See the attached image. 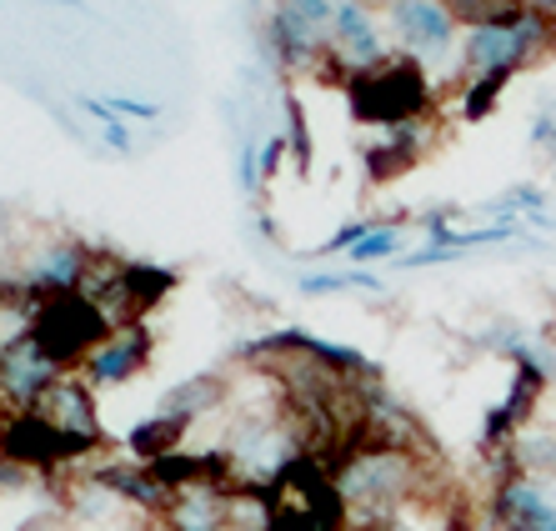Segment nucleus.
Instances as JSON below:
<instances>
[{"mask_svg": "<svg viewBox=\"0 0 556 531\" xmlns=\"http://www.w3.org/2000/svg\"><path fill=\"white\" fill-rule=\"evenodd\" d=\"M331 481L341 492L351 527H387L402 506H412L416 496H431V462L416 446H396V441H351L337 456Z\"/></svg>", "mask_w": 556, "mask_h": 531, "instance_id": "f257e3e1", "label": "nucleus"}, {"mask_svg": "<svg viewBox=\"0 0 556 531\" xmlns=\"http://www.w3.org/2000/svg\"><path fill=\"white\" fill-rule=\"evenodd\" d=\"M346 86H351V111L366 126H381V130L412 126V121L427 116V105H431V80L416 55H387L371 71L346 76Z\"/></svg>", "mask_w": 556, "mask_h": 531, "instance_id": "f03ea898", "label": "nucleus"}, {"mask_svg": "<svg viewBox=\"0 0 556 531\" xmlns=\"http://www.w3.org/2000/svg\"><path fill=\"white\" fill-rule=\"evenodd\" d=\"M116 326L105 321L101 312H96L91 301L80 296V291H65V296H40L36 301V346L51 356L61 371H71V366H86V356H91L96 346H101L105 337H111Z\"/></svg>", "mask_w": 556, "mask_h": 531, "instance_id": "7ed1b4c3", "label": "nucleus"}, {"mask_svg": "<svg viewBox=\"0 0 556 531\" xmlns=\"http://www.w3.org/2000/svg\"><path fill=\"white\" fill-rule=\"evenodd\" d=\"M30 412L46 421V427H55L71 446H80V452L91 456L105 446V431H101V412H96V391L80 381V376L65 371L61 381H55L46 396H40Z\"/></svg>", "mask_w": 556, "mask_h": 531, "instance_id": "20e7f679", "label": "nucleus"}, {"mask_svg": "<svg viewBox=\"0 0 556 531\" xmlns=\"http://www.w3.org/2000/svg\"><path fill=\"white\" fill-rule=\"evenodd\" d=\"M492 527L496 531H556V481L502 471L492 486Z\"/></svg>", "mask_w": 556, "mask_h": 531, "instance_id": "39448f33", "label": "nucleus"}, {"mask_svg": "<svg viewBox=\"0 0 556 531\" xmlns=\"http://www.w3.org/2000/svg\"><path fill=\"white\" fill-rule=\"evenodd\" d=\"M151 351H155V341H151V326L146 321L116 326V331L86 356V366H80L76 376L91 391L96 387H126V381H136V376L151 366Z\"/></svg>", "mask_w": 556, "mask_h": 531, "instance_id": "423d86ee", "label": "nucleus"}, {"mask_svg": "<svg viewBox=\"0 0 556 531\" xmlns=\"http://www.w3.org/2000/svg\"><path fill=\"white\" fill-rule=\"evenodd\" d=\"M391 30L406 40V51L416 61H441L456 46V15L446 11V0H387Z\"/></svg>", "mask_w": 556, "mask_h": 531, "instance_id": "0eeeda50", "label": "nucleus"}, {"mask_svg": "<svg viewBox=\"0 0 556 531\" xmlns=\"http://www.w3.org/2000/svg\"><path fill=\"white\" fill-rule=\"evenodd\" d=\"M61 366L46 356V351L36 346V337H26L21 346L0 351V406L5 412H30V406L46 396V391L61 381Z\"/></svg>", "mask_w": 556, "mask_h": 531, "instance_id": "6e6552de", "label": "nucleus"}, {"mask_svg": "<svg viewBox=\"0 0 556 531\" xmlns=\"http://www.w3.org/2000/svg\"><path fill=\"white\" fill-rule=\"evenodd\" d=\"M231 492L236 486H220V481H195L170 492L166 511H161V527L166 531H231Z\"/></svg>", "mask_w": 556, "mask_h": 531, "instance_id": "1a4fd4ad", "label": "nucleus"}, {"mask_svg": "<svg viewBox=\"0 0 556 531\" xmlns=\"http://www.w3.org/2000/svg\"><path fill=\"white\" fill-rule=\"evenodd\" d=\"M331 55L356 71H371V65L387 61V46H381V30H376L366 0H337V15H331Z\"/></svg>", "mask_w": 556, "mask_h": 531, "instance_id": "9d476101", "label": "nucleus"}, {"mask_svg": "<svg viewBox=\"0 0 556 531\" xmlns=\"http://www.w3.org/2000/svg\"><path fill=\"white\" fill-rule=\"evenodd\" d=\"M86 271H91V251L80 246V241H51V246L36 251L21 286H26L30 296H65V291H80Z\"/></svg>", "mask_w": 556, "mask_h": 531, "instance_id": "9b49d317", "label": "nucleus"}, {"mask_svg": "<svg viewBox=\"0 0 556 531\" xmlns=\"http://www.w3.org/2000/svg\"><path fill=\"white\" fill-rule=\"evenodd\" d=\"M266 51H271V61L281 71H311V65L321 61V51H331V46H321V36L291 5L276 0L271 15H266Z\"/></svg>", "mask_w": 556, "mask_h": 531, "instance_id": "f8f14e48", "label": "nucleus"}, {"mask_svg": "<svg viewBox=\"0 0 556 531\" xmlns=\"http://www.w3.org/2000/svg\"><path fill=\"white\" fill-rule=\"evenodd\" d=\"M226 396H231V381L220 371H201V376H191V381H181V387H170L166 396H161V406H155V416H166V421L191 431V421H201V416H211L216 406H226Z\"/></svg>", "mask_w": 556, "mask_h": 531, "instance_id": "ddd939ff", "label": "nucleus"}, {"mask_svg": "<svg viewBox=\"0 0 556 531\" xmlns=\"http://www.w3.org/2000/svg\"><path fill=\"white\" fill-rule=\"evenodd\" d=\"M421 151H427V121H412V126H391L387 141L366 151V176H371V181H391V176L412 170Z\"/></svg>", "mask_w": 556, "mask_h": 531, "instance_id": "4468645a", "label": "nucleus"}, {"mask_svg": "<svg viewBox=\"0 0 556 531\" xmlns=\"http://www.w3.org/2000/svg\"><path fill=\"white\" fill-rule=\"evenodd\" d=\"M506 471L556 481V421H531V427H521L517 437H511V446H506Z\"/></svg>", "mask_w": 556, "mask_h": 531, "instance_id": "2eb2a0df", "label": "nucleus"}, {"mask_svg": "<svg viewBox=\"0 0 556 531\" xmlns=\"http://www.w3.org/2000/svg\"><path fill=\"white\" fill-rule=\"evenodd\" d=\"M170 291H176V271L151 266V261H126V296H130L136 321H146V312H151V306H161Z\"/></svg>", "mask_w": 556, "mask_h": 531, "instance_id": "dca6fc26", "label": "nucleus"}, {"mask_svg": "<svg viewBox=\"0 0 556 531\" xmlns=\"http://www.w3.org/2000/svg\"><path fill=\"white\" fill-rule=\"evenodd\" d=\"M181 437H186V427L166 421V416H151V421H141V427L130 431V452H136L141 467H151V462H161V456L181 452Z\"/></svg>", "mask_w": 556, "mask_h": 531, "instance_id": "f3484780", "label": "nucleus"}, {"mask_svg": "<svg viewBox=\"0 0 556 531\" xmlns=\"http://www.w3.org/2000/svg\"><path fill=\"white\" fill-rule=\"evenodd\" d=\"M402 220L406 216H396V220H381V226H376L371 236H366L362 246H351L346 256H351V266H356V271H366V266H376V261H396L402 256Z\"/></svg>", "mask_w": 556, "mask_h": 531, "instance_id": "a211bd4d", "label": "nucleus"}, {"mask_svg": "<svg viewBox=\"0 0 556 531\" xmlns=\"http://www.w3.org/2000/svg\"><path fill=\"white\" fill-rule=\"evenodd\" d=\"M301 296H337V291H381V281H376L371 271H306L301 276Z\"/></svg>", "mask_w": 556, "mask_h": 531, "instance_id": "6ab92c4d", "label": "nucleus"}, {"mask_svg": "<svg viewBox=\"0 0 556 531\" xmlns=\"http://www.w3.org/2000/svg\"><path fill=\"white\" fill-rule=\"evenodd\" d=\"M80 111L101 126V141L111 146V151H121V156H130L136 151V136H130V126L111 111V101H101V96H80Z\"/></svg>", "mask_w": 556, "mask_h": 531, "instance_id": "aec40b11", "label": "nucleus"}, {"mask_svg": "<svg viewBox=\"0 0 556 531\" xmlns=\"http://www.w3.org/2000/svg\"><path fill=\"white\" fill-rule=\"evenodd\" d=\"M506 80H511V76H502V71H496V76H471V80H466V91H462V111L471 121L492 116V105H496V96H502Z\"/></svg>", "mask_w": 556, "mask_h": 531, "instance_id": "412c9836", "label": "nucleus"}, {"mask_svg": "<svg viewBox=\"0 0 556 531\" xmlns=\"http://www.w3.org/2000/svg\"><path fill=\"white\" fill-rule=\"evenodd\" d=\"M286 141H291V151H296V166L306 170L311 166V126H306V111H301L296 96H286Z\"/></svg>", "mask_w": 556, "mask_h": 531, "instance_id": "4be33fe9", "label": "nucleus"}, {"mask_svg": "<svg viewBox=\"0 0 556 531\" xmlns=\"http://www.w3.org/2000/svg\"><path fill=\"white\" fill-rule=\"evenodd\" d=\"M376 226H381V220H351V226H341V231L331 236L326 246H311V256H346L351 246H362V241L376 231Z\"/></svg>", "mask_w": 556, "mask_h": 531, "instance_id": "5701e85b", "label": "nucleus"}, {"mask_svg": "<svg viewBox=\"0 0 556 531\" xmlns=\"http://www.w3.org/2000/svg\"><path fill=\"white\" fill-rule=\"evenodd\" d=\"M236 186L247 195L261 191V146L256 141H241V161H236Z\"/></svg>", "mask_w": 556, "mask_h": 531, "instance_id": "b1692460", "label": "nucleus"}, {"mask_svg": "<svg viewBox=\"0 0 556 531\" xmlns=\"http://www.w3.org/2000/svg\"><path fill=\"white\" fill-rule=\"evenodd\" d=\"M111 111H116L121 121H155L161 116L155 101H130V96H111Z\"/></svg>", "mask_w": 556, "mask_h": 531, "instance_id": "393cba45", "label": "nucleus"}, {"mask_svg": "<svg viewBox=\"0 0 556 531\" xmlns=\"http://www.w3.org/2000/svg\"><path fill=\"white\" fill-rule=\"evenodd\" d=\"M281 151H286V136H271V141L261 146V181H271L276 170H281Z\"/></svg>", "mask_w": 556, "mask_h": 531, "instance_id": "a878e982", "label": "nucleus"}, {"mask_svg": "<svg viewBox=\"0 0 556 531\" xmlns=\"http://www.w3.org/2000/svg\"><path fill=\"white\" fill-rule=\"evenodd\" d=\"M46 5H71V11H86V0H46Z\"/></svg>", "mask_w": 556, "mask_h": 531, "instance_id": "bb28decb", "label": "nucleus"}, {"mask_svg": "<svg viewBox=\"0 0 556 531\" xmlns=\"http://www.w3.org/2000/svg\"><path fill=\"white\" fill-rule=\"evenodd\" d=\"M346 531H376V527H346Z\"/></svg>", "mask_w": 556, "mask_h": 531, "instance_id": "cd10ccee", "label": "nucleus"}, {"mask_svg": "<svg viewBox=\"0 0 556 531\" xmlns=\"http://www.w3.org/2000/svg\"><path fill=\"white\" fill-rule=\"evenodd\" d=\"M552 156H556V146H552Z\"/></svg>", "mask_w": 556, "mask_h": 531, "instance_id": "c85d7f7f", "label": "nucleus"}, {"mask_svg": "<svg viewBox=\"0 0 556 531\" xmlns=\"http://www.w3.org/2000/svg\"><path fill=\"white\" fill-rule=\"evenodd\" d=\"M552 11H556V0H552Z\"/></svg>", "mask_w": 556, "mask_h": 531, "instance_id": "c756f323", "label": "nucleus"}]
</instances>
